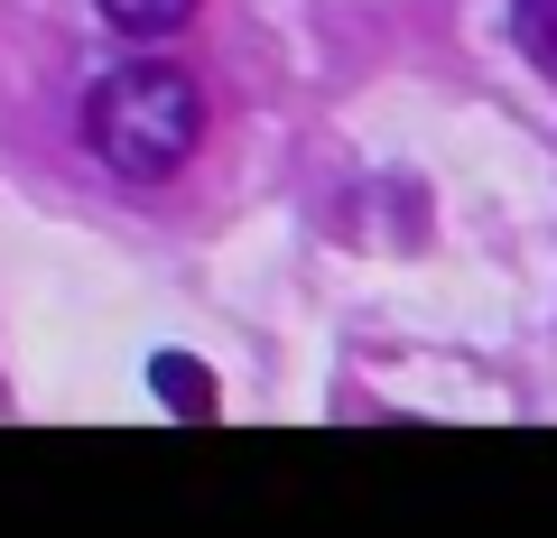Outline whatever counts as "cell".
I'll return each instance as SVG.
<instances>
[{
	"instance_id": "cell-1",
	"label": "cell",
	"mask_w": 557,
	"mask_h": 538,
	"mask_svg": "<svg viewBox=\"0 0 557 538\" xmlns=\"http://www.w3.org/2000/svg\"><path fill=\"white\" fill-rule=\"evenodd\" d=\"M205 121H214V102H205V84L186 65L131 57L84 93V149L121 186H177L205 149Z\"/></svg>"
},
{
	"instance_id": "cell-2",
	"label": "cell",
	"mask_w": 557,
	"mask_h": 538,
	"mask_svg": "<svg viewBox=\"0 0 557 538\" xmlns=\"http://www.w3.org/2000/svg\"><path fill=\"white\" fill-rule=\"evenodd\" d=\"M149 390H159L177 418H214V372L186 362V353H159V362H149Z\"/></svg>"
},
{
	"instance_id": "cell-3",
	"label": "cell",
	"mask_w": 557,
	"mask_h": 538,
	"mask_svg": "<svg viewBox=\"0 0 557 538\" xmlns=\"http://www.w3.org/2000/svg\"><path fill=\"white\" fill-rule=\"evenodd\" d=\"M94 10L121 28V38H177V28L196 20V0H94Z\"/></svg>"
},
{
	"instance_id": "cell-4",
	"label": "cell",
	"mask_w": 557,
	"mask_h": 538,
	"mask_svg": "<svg viewBox=\"0 0 557 538\" xmlns=\"http://www.w3.org/2000/svg\"><path fill=\"white\" fill-rule=\"evenodd\" d=\"M511 38H520V57L557 84V0H511Z\"/></svg>"
}]
</instances>
